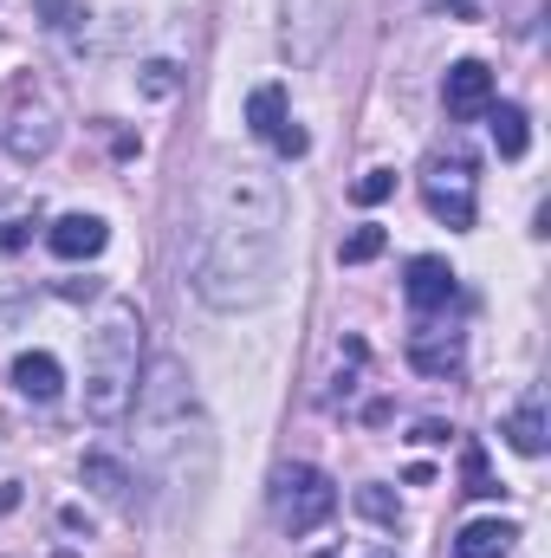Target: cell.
I'll list each match as a JSON object with an SVG mask.
<instances>
[{
  "mask_svg": "<svg viewBox=\"0 0 551 558\" xmlns=\"http://www.w3.org/2000/svg\"><path fill=\"white\" fill-rule=\"evenodd\" d=\"M285 247V189L260 162L215 169L195 228V292L215 312H254L279 292Z\"/></svg>",
  "mask_w": 551,
  "mask_h": 558,
  "instance_id": "cell-1",
  "label": "cell"
},
{
  "mask_svg": "<svg viewBox=\"0 0 551 558\" xmlns=\"http://www.w3.org/2000/svg\"><path fill=\"white\" fill-rule=\"evenodd\" d=\"M137 448L169 487H208L215 474V428L195 403V377L175 357H156L137 384Z\"/></svg>",
  "mask_w": 551,
  "mask_h": 558,
  "instance_id": "cell-2",
  "label": "cell"
},
{
  "mask_svg": "<svg viewBox=\"0 0 551 558\" xmlns=\"http://www.w3.org/2000/svg\"><path fill=\"white\" fill-rule=\"evenodd\" d=\"M143 377V318L131 299H111L85 338V416L91 422H124L137 403Z\"/></svg>",
  "mask_w": 551,
  "mask_h": 558,
  "instance_id": "cell-3",
  "label": "cell"
},
{
  "mask_svg": "<svg viewBox=\"0 0 551 558\" xmlns=\"http://www.w3.org/2000/svg\"><path fill=\"white\" fill-rule=\"evenodd\" d=\"M331 513H338V487H331V474H325V468H311V461H285V468L273 474V520H279V533L305 539V533H318Z\"/></svg>",
  "mask_w": 551,
  "mask_h": 558,
  "instance_id": "cell-4",
  "label": "cell"
},
{
  "mask_svg": "<svg viewBox=\"0 0 551 558\" xmlns=\"http://www.w3.org/2000/svg\"><path fill=\"white\" fill-rule=\"evenodd\" d=\"M421 202H428V215L434 221H448V228H474V162L467 156H454V162H428V175H421Z\"/></svg>",
  "mask_w": 551,
  "mask_h": 558,
  "instance_id": "cell-5",
  "label": "cell"
},
{
  "mask_svg": "<svg viewBox=\"0 0 551 558\" xmlns=\"http://www.w3.org/2000/svg\"><path fill=\"white\" fill-rule=\"evenodd\" d=\"M338 20H344V0H285V52L298 65H311L331 46Z\"/></svg>",
  "mask_w": 551,
  "mask_h": 558,
  "instance_id": "cell-6",
  "label": "cell"
},
{
  "mask_svg": "<svg viewBox=\"0 0 551 558\" xmlns=\"http://www.w3.org/2000/svg\"><path fill=\"white\" fill-rule=\"evenodd\" d=\"M247 131L260 143H273L279 156H305V131L292 124V105H285L279 85H260V92L247 98Z\"/></svg>",
  "mask_w": 551,
  "mask_h": 558,
  "instance_id": "cell-7",
  "label": "cell"
},
{
  "mask_svg": "<svg viewBox=\"0 0 551 558\" xmlns=\"http://www.w3.org/2000/svg\"><path fill=\"white\" fill-rule=\"evenodd\" d=\"M441 105H448V118H487V105H493V72L480 65V59H461V65H448V78H441Z\"/></svg>",
  "mask_w": 551,
  "mask_h": 558,
  "instance_id": "cell-8",
  "label": "cell"
},
{
  "mask_svg": "<svg viewBox=\"0 0 551 558\" xmlns=\"http://www.w3.org/2000/svg\"><path fill=\"white\" fill-rule=\"evenodd\" d=\"M403 292H409L415 312H441V305H454V267L448 260H434V254H415L409 274H403Z\"/></svg>",
  "mask_w": 551,
  "mask_h": 558,
  "instance_id": "cell-9",
  "label": "cell"
},
{
  "mask_svg": "<svg viewBox=\"0 0 551 558\" xmlns=\"http://www.w3.org/2000/svg\"><path fill=\"white\" fill-rule=\"evenodd\" d=\"M105 241H111V228H105L98 215H59L52 234H46V247H52L59 260H98Z\"/></svg>",
  "mask_w": 551,
  "mask_h": 558,
  "instance_id": "cell-10",
  "label": "cell"
},
{
  "mask_svg": "<svg viewBox=\"0 0 551 558\" xmlns=\"http://www.w3.org/2000/svg\"><path fill=\"white\" fill-rule=\"evenodd\" d=\"M13 390L33 397V403H52V397L65 390L59 357H52V351H20V357H13Z\"/></svg>",
  "mask_w": 551,
  "mask_h": 558,
  "instance_id": "cell-11",
  "label": "cell"
},
{
  "mask_svg": "<svg viewBox=\"0 0 551 558\" xmlns=\"http://www.w3.org/2000/svg\"><path fill=\"white\" fill-rule=\"evenodd\" d=\"M513 539H519V526H513V520H474V526H461L454 558H506V553H513Z\"/></svg>",
  "mask_w": 551,
  "mask_h": 558,
  "instance_id": "cell-12",
  "label": "cell"
},
{
  "mask_svg": "<svg viewBox=\"0 0 551 558\" xmlns=\"http://www.w3.org/2000/svg\"><path fill=\"white\" fill-rule=\"evenodd\" d=\"M409 364H415V371H428V377H448V371H461V338L415 331V338H409Z\"/></svg>",
  "mask_w": 551,
  "mask_h": 558,
  "instance_id": "cell-13",
  "label": "cell"
},
{
  "mask_svg": "<svg viewBox=\"0 0 551 558\" xmlns=\"http://www.w3.org/2000/svg\"><path fill=\"white\" fill-rule=\"evenodd\" d=\"M85 487H91L98 500L124 507V500H131V468H124V461H111V454H85Z\"/></svg>",
  "mask_w": 551,
  "mask_h": 558,
  "instance_id": "cell-14",
  "label": "cell"
},
{
  "mask_svg": "<svg viewBox=\"0 0 551 558\" xmlns=\"http://www.w3.org/2000/svg\"><path fill=\"white\" fill-rule=\"evenodd\" d=\"M506 441H513L519 454H546V403H539V397H526V403L513 410V422H506Z\"/></svg>",
  "mask_w": 551,
  "mask_h": 558,
  "instance_id": "cell-15",
  "label": "cell"
},
{
  "mask_svg": "<svg viewBox=\"0 0 551 558\" xmlns=\"http://www.w3.org/2000/svg\"><path fill=\"white\" fill-rule=\"evenodd\" d=\"M487 124H493V149L500 156H526L532 131H526V111L519 105H487Z\"/></svg>",
  "mask_w": 551,
  "mask_h": 558,
  "instance_id": "cell-16",
  "label": "cell"
},
{
  "mask_svg": "<svg viewBox=\"0 0 551 558\" xmlns=\"http://www.w3.org/2000/svg\"><path fill=\"white\" fill-rule=\"evenodd\" d=\"M383 247H390V234H383V228H357L338 254H344V267H364V260H377Z\"/></svg>",
  "mask_w": 551,
  "mask_h": 558,
  "instance_id": "cell-17",
  "label": "cell"
},
{
  "mask_svg": "<svg viewBox=\"0 0 551 558\" xmlns=\"http://www.w3.org/2000/svg\"><path fill=\"white\" fill-rule=\"evenodd\" d=\"M461 474H467V494H480V500H487V494H500V481L487 474V454H480L474 441L461 448Z\"/></svg>",
  "mask_w": 551,
  "mask_h": 558,
  "instance_id": "cell-18",
  "label": "cell"
},
{
  "mask_svg": "<svg viewBox=\"0 0 551 558\" xmlns=\"http://www.w3.org/2000/svg\"><path fill=\"white\" fill-rule=\"evenodd\" d=\"M390 189H396V169H370V175H364L351 195H357L364 208H377V202H390Z\"/></svg>",
  "mask_w": 551,
  "mask_h": 558,
  "instance_id": "cell-19",
  "label": "cell"
},
{
  "mask_svg": "<svg viewBox=\"0 0 551 558\" xmlns=\"http://www.w3.org/2000/svg\"><path fill=\"white\" fill-rule=\"evenodd\" d=\"M357 507H364L370 520H396V507H390V494H377V487H364V494H357Z\"/></svg>",
  "mask_w": 551,
  "mask_h": 558,
  "instance_id": "cell-20",
  "label": "cell"
},
{
  "mask_svg": "<svg viewBox=\"0 0 551 558\" xmlns=\"http://www.w3.org/2000/svg\"><path fill=\"white\" fill-rule=\"evenodd\" d=\"M26 228H33V221H0V254H13V247H26Z\"/></svg>",
  "mask_w": 551,
  "mask_h": 558,
  "instance_id": "cell-21",
  "label": "cell"
},
{
  "mask_svg": "<svg viewBox=\"0 0 551 558\" xmlns=\"http://www.w3.org/2000/svg\"><path fill=\"white\" fill-rule=\"evenodd\" d=\"M39 7H46V13H52V26H78V20H85V13H78V7H72V0H39Z\"/></svg>",
  "mask_w": 551,
  "mask_h": 558,
  "instance_id": "cell-22",
  "label": "cell"
},
{
  "mask_svg": "<svg viewBox=\"0 0 551 558\" xmlns=\"http://www.w3.org/2000/svg\"><path fill=\"white\" fill-rule=\"evenodd\" d=\"M59 292H65V299H91V292H98V279H65Z\"/></svg>",
  "mask_w": 551,
  "mask_h": 558,
  "instance_id": "cell-23",
  "label": "cell"
},
{
  "mask_svg": "<svg viewBox=\"0 0 551 558\" xmlns=\"http://www.w3.org/2000/svg\"><path fill=\"white\" fill-rule=\"evenodd\" d=\"M441 13H454V20H474V0H441Z\"/></svg>",
  "mask_w": 551,
  "mask_h": 558,
  "instance_id": "cell-24",
  "label": "cell"
},
{
  "mask_svg": "<svg viewBox=\"0 0 551 558\" xmlns=\"http://www.w3.org/2000/svg\"><path fill=\"white\" fill-rule=\"evenodd\" d=\"M318 558H338V553H318Z\"/></svg>",
  "mask_w": 551,
  "mask_h": 558,
  "instance_id": "cell-25",
  "label": "cell"
},
{
  "mask_svg": "<svg viewBox=\"0 0 551 558\" xmlns=\"http://www.w3.org/2000/svg\"><path fill=\"white\" fill-rule=\"evenodd\" d=\"M383 558H390V553H383Z\"/></svg>",
  "mask_w": 551,
  "mask_h": 558,
  "instance_id": "cell-26",
  "label": "cell"
}]
</instances>
